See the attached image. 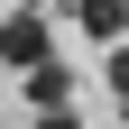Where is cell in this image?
<instances>
[{"label":"cell","mask_w":129,"mask_h":129,"mask_svg":"<svg viewBox=\"0 0 129 129\" xmlns=\"http://www.w3.org/2000/svg\"><path fill=\"white\" fill-rule=\"evenodd\" d=\"M28 102H37V111H74V64H55V55L28 64Z\"/></svg>","instance_id":"obj_1"},{"label":"cell","mask_w":129,"mask_h":129,"mask_svg":"<svg viewBox=\"0 0 129 129\" xmlns=\"http://www.w3.org/2000/svg\"><path fill=\"white\" fill-rule=\"evenodd\" d=\"M0 64H46V19H0Z\"/></svg>","instance_id":"obj_2"},{"label":"cell","mask_w":129,"mask_h":129,"mask_svg":"<svg viewBox=\"0 0 129 129\" xmlns=\"http://www.w3.org/2000/svg\"><path fill=\"white\" fill-rule=\"evenodd\" d=\"M74 19H83L92 37L111 46V37H129V0H74Z\"/></svg>","instance_id":"obj_3"},{"label":"cell","mask_w":129,"mask_h":129,"mask_svg":"<svg viewBox=\"0 0 129 129\" xmlns=\"http://www.w3.org/2000/svg\"><path fill=\"white\" fill-rule=\"evenodd\" d=\"M111 92H120V111H129V37H111Z\"/></svg>","instance_id":"obj_4"}]
</instances>
